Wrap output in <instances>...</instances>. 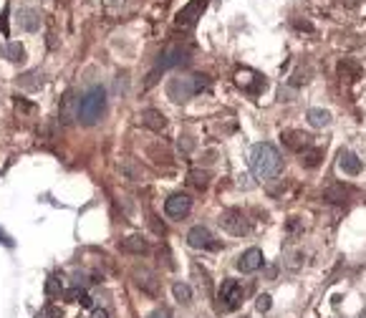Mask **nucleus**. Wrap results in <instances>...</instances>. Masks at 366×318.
Masks as SVG:
<instances>
[{"instance_id": "12", "label": "nucleus", "mask_w": 366, "mask_h": 318, "mask_svg": "<svg viewBox=\"0 0 366 318\" xmlns=\"http://www.w3.org/2000/svg\"><path fill=\"white\" fill-rule=\"evenodd\" d=\"M134 278H136V285L144 290V293H149V295H157L159 293V280H157V275L152 273V270H147V268H136L134 270Z\"/></svg>"}, {"instance_id": "20", "label": "nucleus", "mask_w": 366, "mask_h": 318, "mask_svg": "<svg viewBox=\"0 0 366 318\" xmlns=\"http://www.w3.org/2000/svg\"><path fill=\"white\" fill-rule=\"evenodd\" d=\"M6 56H8V61H13V63H23V61H26V48H23L21 43H8Z\"/></svg>"}, {"instance_id": "3", "label": "nucleus", "mask_w": 366, "mask_h": 318, "mask_svg": "<svg viewBox=\"0 0 366 318\" xmlns=\"http://www.w3.org/2000/svg\"><path fill=\"white\" fill-rule=\"evenodd\" d=\"M106 111V89L104 86H94L79 104V121L84 126H94L101 121Z\"/></svg>"}, {"instance_id": "28", "label": "nucleus", "mask_w": 366, "mask_h": 318, "mask_svg": "<svg viewBox=\"0 0 366 318\" xmlns=\"http://www.w3.org/2000/svg\"><path fill=\"white\" fill-rule=\"evenodd\" d=\"M46 315L48 318H63V310L58 305H46Z\"/></svg>"}, {"instance_id": "30", "label": "nucleus", "mask_w": 366, "mask_h": 318, "mask_svg": "<svg viewBox=\"0 0 366 318\" xmlns=\"http://www.w3.org/2000/svg\"><path fill=\"white\" fill-rule=\"evenodd\" d=\"M147 318H169V313H167L164 308H157V310H152Z\"/></svg>"}, {"instance_id": "31", "label": "nucleus", "mask_w": 366, "mask_h": 318, "mask_svg": "<svg viewBox=\"0 0 366 318\" xmlns=\"http://www.w3.org/2000/svg\"><path fill=\"white\" fill-rule=\"evenodd\" d=\"M0 31H3V33L8 36V11H6L3 16H0Z\"/></svg>"}, {"instance_id": "14", "label": "nucleus", "mask_w": 366, "mask_h": 318, "mask_svg": "<svg viewBox=\"0 0 366 318\" xmlns=\"http://www.w3.org/2000/svg\"><path fill=\"white\" fill-rule=\"evenodd\" d=\"M18 23H21L23 31L36 33V31L41 28V13L33 11V8H21V11H18Z\"/></svg>"}, {"instance_id": "26", "label": "nucleus", "mask_w": 366, "mask_h": 318, "mask_svg": "<svg viewBox=\"0 0 366 318\" xmlns=\"http://www.w3.org/2000/svg\"><path fill=\"white\" fill-rule=\"evenodd\" d=\"M270 300H273V298H270L268 293H263V295H258V300H255V308H258L260 313H268V310H270V305H273Z\"/></svg>"}, {"instance_id": "8", "label": "nucleus", "mask_w": 366, "mask_h": 318, "mask_svg": "<svg viewBox=\"0 0 366 318\" xmlns=\"http://www.w3.org/2000/svg\"><path fill=\"white\" fill-rule=\"evenodd\" d=\"M185 61H187V51L182 48V46H172V48H167V51L159 56V63H157L154 68L162 73V71H167V68H174V66L185 63Z\"/></svg>"}, {"instance_id": "35", "label": "nucleus", "mask_w": 366, "mask_h": 318, "mask_svg": "<svg viewBox=\"0 0 366 318\" xmlns=\"http://www.w3.org/2000/svg\"><path fill=\"white\" fill-rule=\"evenodd\" d=\"M79 303H81V305H84V308H91V303H94V300H91V295H89V293H86V295H84V298H81V300H79Z\"/></svg>"}, {"instance_id": "16", "label": "nucleus", "mask_w": 366, "mask_h": 318, "mask_svg": "<svg viewBox=\"0 0 366 318\" xmlns=\"http://www.w3.org/2000/svg\"><path fill=\"white\" fill-rule=\"evenodd\" d=\"M119 248H121L124 253H129V255H144V253H149V243H147L141 235H129V237H124V240L119 243Z\"/></svg>"}, {"instance_id": "18", "label": "nucleus", "mask_w": 366, "mask_h": 318, "mask_svg": "<svg viewBox=\"0 0 366 318\" xmlns=\"http://www.w3.org/2000/svg\"><path fill=\"white\" fill-rule=\"evenodd\" d=\"M306 119H308V124H311L313 129H323V126L331 124V114H328L326 109H308Z\"/></svg>"}, {"instance_id": "9", "label": "nucleus", "mask_w": 366, "mask_h": 318, "mask_svg": "<svg viewBox=\"0 0 366 318\" xmlns=\"http://www.w3.org/2000/svg\"><path fill=\"white\" fill-rule=\"evenodd\" d=\"M263 250L260 248H250V250H245L240 258H238V270H243V273H255V270H260L263 268Z\"/></svg>"}, {"instance_id": "29", "label": "nucleus", "mask_w": 366, "mask_h": 318, "mask_svg": "<svg viewBox=\"0 0 366 318\" xmlns=\"http://www.w3.org/2000/svg\"><path fill=\"white\" fill-rule=\"evenodd\" d=\"M16 109H18V111H31V109H33V104H28L26 99H21V96H18V99H16Z\"/></svg>"}, {"instance_id": "11", "label": "nucleus", "mask_w": 366, "mask_h": 318, "mask_svg": "<svg viewBox=\"0 0 366 318\" xmlns=\"http://www.w3.org/2000/svg\"><path fill=\"white\" fill-rule=\"evenodd\" d=\"M361 159L353 154V151H348V149H343L341 154H338V170L343 172V175H348V177H356V175H361Z\"/></svg>"}, {"instance_id": "32", "label": "nucleus", "mask_w": 366, "mask_h": 318, "mask_svg": "<svg viewBox=\"0 0 366 318\" xmlns=\"http://www.w3.org/2000/svg\"><path fill=\"white\" fill-rule=\"evenodd\" d=\"M91 318H111V315H109V310H106V308H96V310L91 313Z\"/></svg>"}, {"instance_id": "5", "label": "nucleus", "mask_w": 366, "mask_h": 318, "mask_svg": "<svg viewBox=\"0 0 366 318\" xmlns=\"http://www.w3.org/2000/svg\"><path fill=\"white\" fill-rule=\"evenodd\" d=\"M79 104H81V99L76 96V91H66L61 104H58V124H63V126L76 124L79 121Z\"/></svg>"}, {"instance_id": "23", "label": "nucleus", "mask_w": 366, "mask_h": 318, "mask_svg": "<svg viewBox=\"0 0 366 318\" xmlns=\"http://www.w3.org/2000/svg\"><path fill=\"white\" fill-rule=\"evenodd\" d=\"M190 182H192L197 190H205V187H207V182H210V177H207V172H200V170H195V172L190 175Z\"/></svg>"}, {"instance_id": "17", "label": "nucleus", "mask_w": 366, "mask_h": 318, "mask_svg": "<svg viewBox=\"0 0 366 318\" xmlns=\"http://www.w3.org/2000/svg\"><path fill=\"white\" fill-rule=\"evenodd\" d=\"M18 86L26 89V91H36V89H41V86H43V73H41V68H33V71L21 73V76H18Z\"/></svg>"}, {"instance_id": "22", "label": "nucleus", "mask_w": 366, "mask_h": 318, "mask_svg": "<svg viewBox=\"0 0 366 318\" xmlns=\"http://www.w3.org/2000/svg\"><path fill=\"white\" fill-rule=\"evenodd\" d=\"M56 129H58V121H46V124L41 126V139L53 141V139H56Z\"/></svg>"}, {"instance_id": "21", "label": "nucleus", "mask_w": 366, "mask_h": 318, "mask_svg": "<svg viewBox=\"0 0 366 318\" xmlns=\"http://www.w3.org/2000/svg\"><path fill=\"white\" fill-rule=\"evenodd\" d=\"M321 154H323L321 149H311V151H306V154L301 156V165H303V167H311V170H313V167H316V165L321 162Z\"/></svg>"}, {"instance_id": "7", "label": "nucleus", "mask_w": 366, "mask_h": 318, "mask_svg": "<svg viewBox=\"0 0 366 318\" xmlns=\"http://www.w3.org/2000/svg\"><path fill=\"white\" fill-rule=\"evenodd\" d=\"M192 210V200L187 195H182V192H174L172 197H167L164 202V215L172 217V220H182V217H187Z\"/></svg>"}, {"instance_id": "1", "label": "nucleus", "mask_w": 366, "mask_h": 318, "mask_svg": "<svg viewBox=\"0 0 366 318\" xmlns=\"http://www.w3.org/2000/svg\"><path fill=\"white\" fill-rule=\"evenodd\" d=\"M280 165H283V159H280V151L268 144V141H260L250 149V170L255 177L260 180H268V177H275L280 172Z\"/></svg>"}, {"instance_id": "27", "label": "nucleus", "mask_w": 366, "mask_h": 318, "mask_svg": "<svg viewBox=\"0 0 366 318\" xmlns=\"http://www.w3.org/2000/svg\"><path fill=\"white\" fill-rule=\"evenodd\" d=\"M326 200H328V202H341V200H343V190H338V187L326 190Z\"/></svg>"}, {"instance_id": "24", "label": "nucleus", "mask_w": 366, "mask_h": 318, "mask_svg": "<svg viewBox=\"0 0 366 318\" xmlns=\"http://www.w3.org/2000/svg\"><path fill=\"white\" fill-rule=\"evenodd\" d=\"M61 280L56 278V275H51L48 280H46V295H61Z\"/></svg>"}, {"instance_id": "36", "label": "nucleus", "mask_w": 366, "mask_h": 318, "mask_svg": "<svg viewBox=\"0 0 366 318\" xmlns=\"http://www.w3.org/2000/svg\"><path fill=\"white\" fill-rule=\"evenodd\" d=\"M358 318H366V308H363V310H361V313H358Z\"/></svg>"}, {"instance_id": "33", "label": "nucleus", "mask_w": 366, "mask_h": 318, "mask_svg": "<svg viewBox=\"0 0 366 318\" xmlns=\"http://www.w3.org/2000/svg\"><path fill=\"white\" fill-rule=\"evenodd\" d=\"M296 28H298V31H308V33L313 31V26H311V23H301V21H296Z\"/></svg>"}, {"instance_id": "34", "label": "nucleus", "mask_w": 366, "mask_h": 318, "mask_svg": "<svg viewBox=\"0 0 366 318\" xmlns=\"http://www.w3.org/2000/svg\"><path fill=\"white\" fill-rule=\"evenodd\" d=\"M0 243H3V245H8V248H13V240L3 232V230H0Z\"/></svg>"}, {"instance_id": "10", "label": "nucleus", "mask_w": 366, "mask_h": 318, "mask_svg": "<svg viewBox=\"0 0 366 318\" xmlns=\"http://www.w3.org/2000/svg\"><path fill=\"white\" fill-rule=\"evenodd\" d=\"M187 243H190V248H195V250H202V248H217V245L212 243V232H210L207 227H202V225H195V227L187 232Z\"/></svg>"}, {"instance_id": "4", "label": "nucleus", "mask_w": 366, "mask_h": 318, "mask_svg": "<svg viewBox=\"0 0 366 318\" xmlns=\"http://www.w3.org/2000/svg\"><path fill=\"white\" fill-rule=\"evenodd\" d=\"M217 298H220V308H223V310H235V308L243 303V285H240L238 280L228 278V280H223Z\"/></svg>"}, {"instance_id": "19", "label": "nucleus", "mask_w": 366, "mask_h": 318, "mask_svg": "<svg viewBox=\"0 0 366 318\" xmlns=\"http://www.w3.org/2000/svg\"><path fill=\"white\" fill-rule=\"evenodd\" d=\"M172 293L179 303H192V288L187 283H174L172 285Z\"/></svg>"}, {"instance_id": "25", "label": "nucleus", "mask_w": 366, "mask_h": 318, "mask_svg": "<svg viewBox=\"0 0 366 318\" xmlns=\"http://www.w3.org/2000/svg\"><path fill=\"white\" fill-rule=\"evenodd\" d=\"M84 295H86V290H84L81 285H74V288L66 290V300H71V303H79Z\"/></svg>"}, {"instance_id": "13", "label": "nucleus", "mask_w": 366, "mask_h": 318, "mask_svg": "<svg viewBox=\"0 0 366 318\" xmlns=\"http://www.w3.org/2000/svg\"><path fill=\"white\" fill-rule=\"evenodd\" d=\"M280 139H283V144H285L288 149H293V151H303V149L311 144V136H308V134H303V131H293V129L283 131Z\"/></svg>"}, {"instance_id": "15", "label": "nucleus", "mask_w": 366, "mask_h": 318, "mask_svg": "<svg viewBox=\"0 0 366 318\" xmlns=\"http://www.w3.org/2000/svg\"><path fill=\"white\" fill-rule=\"evenodd\" d=\"M139 119H141V124H144L147 129H152V131H162V129L167 126V116H164L162 111H157V109H144V111L139 114Z\"/></svg>"}, {"instance_id": "2", "label": "nucleus", "mask_w": 366, "mask_h": 318, "mask_svg": "<svg viewBox=\"0 0 366 318\" xmlns=\"http://www.w3.org/2000/svg\"><path fill=\"white\" fill-rule=\"evenodd\" d=\"M210 86V78L207 76H202V73H195V76H177V78H172L169 84H167V96L172 99V101H187V99H192L195 94H200V91H205Z\"/></svg>"}, {"instance_id": "6", "label": "nucleus", "mask_w": 366, "mask_h": 318, "mask_svg": "<svg viewBox=\"0 0 366 318\" xmlns=\"http://www.w3.org/2000/svg\"><path fill=\"white\" fill-rule=\"evenodd\" d=\"M220 225L223 230H228L230 235H248L250 232V222L243 215V210H225L220 215Z\"/></svg>"}]
</instances>
